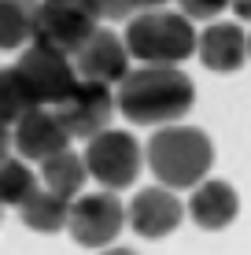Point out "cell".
Listing matches in <instances>:
<instances>
[{
  "mask_svg": "<svg viewBox=\"0 0 251 255\" xmlns=\"http://www.w3.org/2000/svg\"><path fill=\"white\" fill-rule=\"evenodd\" d=\"M229 7V0H177V11L188 15L192 22H214Z\"/></svg>",
  "mask_w": 251,
  "mask_h": 255,
  "instance_id": "d6986e66",
  "label": "cell"
},
{
  "mask_svg": "<svg viewBox=\"0 0 251 255\" xmlns=\"http://www.w3.org/2000/svg\"><path fill=\"white\" fill-rule=\"evenodd\" d=\"M126 226V207L118 200V192L100 189V192H82L71 200V218L67 230L82 248H107L118 241Z\"/></svg>",
  "mask_w": 251,
  "mask_h": 255,
  "instance_id": "52a82bcc",
  "label": "cell"
},
{
  "mask_svg": "<svg viewBox=\"0 0 251 255\" xmlns=\"http://www.w3.org/2000/svg\"><path fill=\"white\" fill-rule=\"evenodd\" d=\"M181 218H185V207H181V200L174 196V189H167V185L141 189L126 207V226L137 237H144V241H163V237H170L181 226Z\"/></svg>",
  "mask_w": 251,
  "mask_h": 255,
  "instance_id": "9c48e42d",
  "label": "cell"
},
{
  "mask_svg": "<svg viewBox=\"0 0 251 255\" xmlns=\"http://www.w3.org/2000/svg\"><path fill=\"white\" fill-rule=\"evenodd\" d=\"M144 163L152 166L155 181L167 189H196L214 166V140L200 126L170 122L155 126L152 140L144 144Z\"/></svg>",
  "mask_w": 251,
  "mask_h": 255,
  "instance_id": "7a4b0ae2",
  "label": "cell"
},
{
  "mask_svg": "<svg viewBox=\"0 0 251 255\" xmlns=\"http://www.w3.org/2000/svg\"><path fill=\"white\" fill-rule=\"evenodd\" d=\"M33 11L37 0H0V52L33 41Z\"/></svg>",
  "mask_w": 251,
  "mask_h": 255,
  "instance_id": "e0dca14e",
  "label": "cell"
},
{
  "mask_svg": "<svg viewBox=\"0 0 251 255\" xmlns=\"http://www.w3.org/2000/svg\"><path fill=\"white\" fill-rule=\"evenodd\" d=\"M118 115L137 126L181 122L196 104V85L181 67H137L115 85Z\"/></svg>",
  "mask_w": 251,
  "mask_h": 255,
  "instance_id": "6da1fadb",
  "label": "cell"
},
{
  "mask_svg": "<svg viewBox=\"0 0 251 255\" xmlns=\"http://www.w3.org/2000/svg\"><path fill=\"white\" fill-rule=\"evenodd\" d=\"M129 56L144 67H177L185 63L188 56H196V26L188 15L170 11V7H159V11H137L133 19L126 22L122 33Z\"/></svg>",
  "mask_w": 251,
  "mask_h": 255,
  "instance_id": "3957f363",
  "label": "cell"
},
{
  "mask_svg": "<svg viewBox=\"0 0 251 255\" xmlns=\"http://www.w3.org/2000/svg\"><path fill=\"white\" fill-rule=\"evenodd\" d=\"M15 152L22 155L26 163H45L52 155L67 152L71 148V133L63 129V122L52 108H33L26 119L15 122Z\"/></svg>",
  "mask_w": 251,
  "mask_h": 255,
  "instance_id": "8fae6325",
  "label": "cell"
},
{
  "mask_svg": "<svg viewBox=\"0 0 251 255\" xmlns=\"http://www.w3.org/2000/svg\"><path fill=\"white\" fill-rule=\"evenodd\" d=\"M185 215L207 233L229 230V226L237 222V215H240V196H237V189H233L229 181L203 178L200 185L192 189V196H188Z\"/></svg>",
  "mask_w": 251,
  "mask_h": 255,
  "instance_id": "7c38bea8",
  "label": "cell"
},
{
  "mask_svg": "<svg viewBox=\"0 0 251 255\" xmlns=\"http://www.w3.org/2000/svg\"><path fill=\"white\" fill-rule=\"evenodd\" d=\"M100 255H137V252H133V248H118V244H107Z\"/></svg>",
  "mask_w": 251,
  "mask_h": 255,
  "instance_id": "cb8c5ba5",
  "label": "cell"
},
{
  "mask_svg": "<svg viewBox=\"0 0 251 255\" xmlns=\"http://www.w3.org/2000/svg\"><path fill=\"white\" fill-rule=\"evenodd\" d=\"M129 59L133 56H129L126 41L118 37L115 30H103L100 26V30L74 52V70H78V78H85V82H103V85L115 89L129 70H133Z\"/></svg>",
  "mask_w": 251,
  "mask_h": 255,
  "instance_id": "30bf717a",
  "label": "cell"
},
{
  "mask_svg": "<svg viewBox=\"0 0 251 255\" xmlns=\"http://www.w3.org/2000/svg\"><path fill=\"white\" fill-rule=\"evenodd\" d=\"M19 218H22L26 230H33V233H59L67 226V218H71V200L56 196V192H48L41 185L19 207Z\"/></svg>",
  "mask_w": 251,
  "mask_h": 255,
  "instance_id": "9a60e30c",
  "label": "cell"
},
{
  "mask_svg": "<svg viewBox=\"0 0 251 255\" xmlns=\"http://www.w3.org/2000/svg\"><path fill=\"white\" fill-rule=\"evenodd\" d=\"M170 0H133L137 11H159V7H167Z\"/></svg>",
  "mask_w": 251,
  "mask_h": 255,
  "instance_id": "603a6c76",
  "label": "cell"
},
{
  "mask_svg": "<svg viewBox=\"0 0 251 255\" xmlns=\"http://www.w3.org/2000/svg\"><path fill=\"white\" fill-rule=\"evenodd\" d=\"M85 4L92 7V15H96L100 22H122V19L129 22L133 11H137L133 0H85Z\"/></svg>",
  "mask_w": 251,
  "mask_h": 255,
  "instance_id": "ffe728a7",
  "label": "cell"
},
{
  "mask_svg": "<svg viewBox=\"0 0 251 255\" xmlns=\"http://www.w3.org/2000/svg\"><path fill=\"white\" fill-rule=\"evenodd\" d=\"M85 166H89L92 181H100V185L111 189V192H122L141 178L144 148L137 144V137L129 133V129L107 126L103 133L85 140Z\"/></svg>",
  "mask_w": 251,
  "mask_h": 255,
  "instance_id": "277c9868",
  "label": "cell"
},
{
  "mask_svg": "<svg viewBox=\"0 0 251 255\" xmlns=\"http://www.w3.org/2000/svg\"><path fill=\"white\" fill-rule=\"evenodd\" d=\"M15 70L22 74V82L30 85L33 100H37L41 108H59V104L74 93V85H78L74 56L56 52L48 45H37V41H30V45L22 48Z\"/></svg>",
  "mask_w": 251,
  "mask_h": 255,
  "instance_id": "8992f818",
  "label": "cell"
},
{
  "mask_svg": "<svg viewBox=\"0 0 251 255\" xmlns=\"http://www.w3.org/2000/svg\"><path fill=\"white\" fill-rule=\"evenodd\" d=\"M7 155H15V129L0 122V159H7Z\"/></svg>",
  "mask_w": 251,
  "mask_h": 255,
  "instance_id": "44dd1931",
  "label": "cell"
},
{
  "mask_svg": "<svg viewBox=\"0 0 251 255\" xmlns=\"http://www.w3.org/2000/svg\"><path fill=\"white\" fill-rule=\"evenodd\" d=\"M248 56H251V33H248Z\"/></svg>",
  "mask_w": 251,
  "mask_h": 255,
  "instance_id": "d4e9b609",
  "label": "cell"
},
{
  "mask_svg": "<svg viewBox=\"0 0 251 255\" xmlns=\"http://www.w3.org/2000/svg\"><path fill=\"white\" fill-rule=\"evenodd\" d=\"M33 108H41L33 100L30 85L22 82V74L15 67H0V122L4 126H15L19 119H26Z\"/></svg>",
  "mask_w": 251,
  "mask_h": 255,
  "instance_id": "ac0fdd59",
  "label": "cell"
},
{
  "mask_svg": "<svg viewBox=\"0 0 251 255\" xmlns=\"http://www.w3.org/2000/svg\"><path fill=\"white\" fill-rule=\"evenodd\" d=\"M37 189H41V178L30 170V163L22 155L0 159V207H22Z\"/></svg>",
  "mask_w": 251,
  "mask_h": 255,
  "instance_id": "2e32d148",
  "label": "cell"
},
{
  "mask_svg": "<svg viewBox=\"0 0 251 255\" xmlns=\"http://www.w3.org/2000/svg\"><path fill=\"white\" fill-rule=\"evenodd\" d=\"M96 30L100 19L85 0H37V11H33V41L37 45L74 56Z\"/></svg>",
  "mask_w": 251,
  "mask_h": 255,
  "instance_id": "5b68a950",
  "label": "cell"
},
{
  "mask_svg": "<svg viewBox=\"0 0 251 255\" xmlns=\"http://www.w3.org/2000/svg\"><path fill=\"white\" fill-rule=\"evenodd\" d=\"M63 122V129L71 133L74 140H92L96 133L111 126V119H115L118 104H115V89L103 82H85V78H78L74 93L67 96L59 108H52Z\"/></svg>",
  "mask_w": 251,
  "mask_h": 255,
  "instance_id": "ba28073f",
  "label": "cell"
},
{
  "mask_svg": "<svg viewBox=\"0 0 251 255\" xmlns=\"http://www.w3.org/2000/svg\"><path fill=\"white\" fill-rule=\"evenodd\" d=\"M196 56L214 74H233L248 63V33L237 22H211L196 41Z\"/></svg>",
  "mask_w": 251,
  "mask_h": 255,
  "instance_id": "4fadbf2b",
  "label": "cell"
},
{
  "mask_svg": "<svg viewBox=\"0 0 251 255\" xmlns=\"http://www.w3.org/2000/svg\"><path fill=\"white\" fill-rule=\"evenodd\" d=\"M229 7L240 22H251V0H229Z\"/></svg>",
  "mask_w": 251,
  "mask_h": 255,
  "instance_id": "7402d4cb",
  "label": "cell"
},
{
  "mask_svg": "<svg viewBox=\"0 0 251 255\" xmlns=\"http://www.w3.org/2000/svg\"><path fill=\"white\" fill-rule=\"evenodd\" d=\"M85 181H89L85 155L71 152V148L41 163V185H45L48 192H56V196H63V200L82 196V192H85Z\"/></svg>",
  "mask_w": 251,
  "mask_h": 255,
  "instance_id": "5bb4252c",
  "label": "cell"
}]
</instances>
